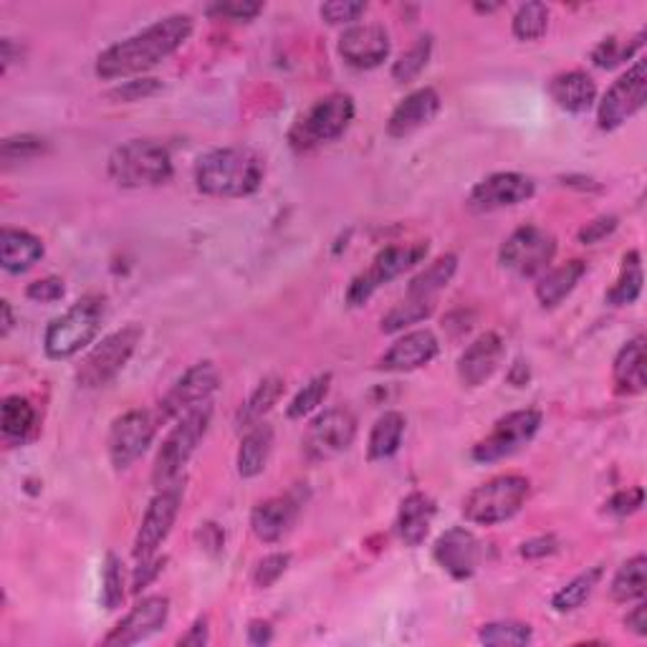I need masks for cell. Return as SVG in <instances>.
<instances>
[{
	"label": "cell",
	"instance_id": "6da1fadb",
	"mask_svg": "<svg viewBox=\"0 0 647 647\" xmlns=\"http://www.w3.org/2000/svg\"><path fill=\"white\" fill-rule=\"evenodd\" d=\"M190 36H193V19L190 15H165V19L154 21L144 31L134 33V36L101 51L97 58V76L105 82H115L150 72V68L183 48V43Z\"/></svg>",
	"mask_w": 647,
	"mask_h": 647
},
{
	"label": "cell",
	"instance_id": "7a4b0ae2",
	"mask_svg": "<svg viewBox=\"0 0 647 647\" xmlns=\"http://www.w3.org/2000/svg\"><path fill=\"white\" fill-rule=\"evenodd\" d=\"M266 160L251 147H220L195 165V185L211 197H246L263 185Z\"/></svg>",
	"mask_w": 647,
	"mask_h": 647
},
{
	"label": "cell",
	"instance_id": "3957f363",
	"mask_svg": "<svg viewBox=\"0 0 647 647\" xmlns=\"http://www.w3.org/2000/svg\"><path fill=\"white\" fill-rule=\"evenodd\" d=\"M105 314V296H97V293H89V296L68 306L62 316H56L46 326V334H43V352H46V357L62 362L79 355L82 349H86L97 339Z\"/></svg>",
	"mask_w": 647,
	"mask_h": 647
},
{
	"label": "cell",
	"instance_id": "277c9868",
	"mask_svg": "<svg viewBox=\"0 0 647 647\" xmlns=\"http://www.w3.org/2000/svg\"><path fill=\"white\" fill-rule=\"evenodd\" d=\"M107 170L119 187L140 190L170 183L175 165L165 144L154 140H129L109 154Z\"/></svg>",
	"mask_w": 647,
	"mask_h": 647
},
{
	"label": "cell",
	"instance_id": "5b68a950",
	"mask_svg": "<svg viewBox=\"0 0 647 647\" xmlns=\"http://www.w3.org/2000/svg\"><path fill=\"white\" fill-rule=\"evenodd\" d=\"M213 420V405L203 402L197 405L195 410L185 412L183 418H177L175 428L170 430L165 443H162L158 459L152 465V483L158 488L170 486V483L180 481L183 476L187 461L193 459L197 445L203 443L205 435H208Z\"/></svg>",
	"mask_w": 647,
	"mask_h": 647
},
{
	"label": "cell",
	"instance_id": "8992f818",
	"mask_svg": "<svg viewBox=\"0 0 647 647\" xmlns=\"http://www.w3.org/2000/svg\"><path fill=\"white\" fill-rule=\"evenodd\" d=\"M531 483L529 478L516 476H496L486 483H481L465 496L463 502V516L465 521L478 524V526H496L508 519H514L521 511L524 504L529 502Z\"/></svg>",
	"mask_w": 647,
	"mask_h": 647
},
{
	"label": "cell",
	"instance_id": "52a82bcc",
	"mask_svg": "<svg viewBox=\"0 0 647 647\" xmlns=\"http://www.w3.org/2000/svg\"><path fill=\"white\" fill-rule=\"evenodd\" d=\"M142 336V326L137 324H127L115 334L105 336V339L82 359L79 369H76V385H79L82 390H99V387H107L111 379H117V375L127 367V362L132 359Z\"/></svg>",
	"mask_w": 647,
	"mask_h": 647
},
{
	"label": "cell",
	"instance_id": "ba28073f",
	"mask_svg": "<svg viewBox=\"0 0 647 647\" xmlns=\"http://www.w3.org/2000/svg\"><path fill=\"white\" fill-rule=\"evenodd\" d=\"M554 256L557 238L549 230L539 226H524L516 228L504 240L502 251H498V263L508 273L519 276V279H537V276L549 271Z\"/></svg>",
	"mask_w": 647,
	"mask_h": 647
},
{
	"label": "cell",
	"instance_id": "9c48e42d",
	"mask_svg": "<svg viewBox=\"0 0 647 647\" xmlns=\"http://www.w3.org/2000/svg\"><path fill=\"white\" fill-rule=\"evenodd\" d=\"M355 119V101L349 94H330L299 119L291 132V144L296 150L339 140Z\"/></svg>",
	"mask_w": 647,
	"mask_h": 647
},
{
	"label": "cell",
	"instance_id": "30bf717a",
	"mask_svg": "<svg viewBox=\"0 0 647 647\" xmlns=\"http://www.w3.org/2000/svg\"><path fill=\"white\" fill-rule=\"evenodd\" d=\"M428 256V244H412V246H387L375 256L373 266L365 273L352 279L347 289V304L349 306H365L369 299L375 296L377 289L387 287V283L400 279L405 271L418 266L422 258Z\"/></svg>",
	"mask_w": 647,
	"mask_h": 647
},
{
	"label": "cell",
	"instance_id": "8fae6325",
	"mask_svg": "<svg viewBox=\"0 0 647 647\" xmlns=\"http://www.w3.org/2000/svg\"><path fill=\"white\" fill-rule=\"evenodd\" d=\"M183 494H185V486L180 481H175L170 483V486H162L160 494L152 498L150 506H147L140 529H137L134 549H132L137 562H142V559H152L154 554H158L162 543H165L172 526H175L177 521L180 506H183Z\"/></svg>",
	"mask_w": 647,
	"mask_h": 647
},
{
	"label": "cell",
	"instance_id": "7c38bea8",
	"mask_svg": "<svg viewBox=\"0 0 647 647\" xmlns=\"http://www.w3.org/2000/svg\"><path fill=\"white\" fill-rule=\"evenodd\" d=\"M647 101V64L645 58L627 68L619 79L610 86L597 107V125L605 132H615L627 119H633Z\"/></svg>",
	"mask_w": 647,
	"mask_h": 647
},
{
	"label": "cell",
	"instance_id": "4fadbf2b",
	"mask_svg": "<svg viewBox=\"0 0 647 647\" xmlns=\"http://www.w3.org/2000/svg\"><path fill=\"white\" fill-rule=\"evenodd\" d=\"M541 428V412L539 410H516L508 412L494 425V430L473 447V461L476 463H496L508 459L524 445H529L533 435Z\"/></svg>",
	"mask_w": 647,
	"mask_h": 647
},
{
	"label": "cell",
	"instance_id": "5bb4252c",
	"mask_svg": "<svg viewBox=\"0 0 647 647\" xmlns=\"http://www.w3.org/2000/svg\"><path fill=\"white\" fill-rule=\"evenodd\" d=\"M218 385H220L218 367L208 359L197 362V365L190 367L187 373L170 387V392L162 397L160 408L154 416H158L160 422L183 418L185 412L195 410L197 405L211 402V397L215 390H218Z\"/></svg>",
	"mask_w": 647,
	"mask_h": 647
},
{
	"label": "cell",
	"instance_id": "9a60e30c",
	"mask_svg": "<svg viewBox=\"0 0 647 647\" xmlns=\"http://www.w3.org/2000/svg\"><path fill=\"white\" fill-rule=\"evenodd\" d=\"M160 420L147 410H129L115 420L109 430V461L117 471H127L150 451L154 435H158Z\"/></svg>",
	"mask_w": 647,
	"mask_h": 647
},
{
	"label": "cell",
	"instance_id": "2e32d148",
	"mask_svg": "<svg viewBox=\"0 0 647 647\" xmlns=\"http://www.w3.org/2000/svg\"><path fill=\"white\" fill-rule=\"evenodd\" d=\"M357 438V418L347 408H330L316 416L306 433V455L314 461L334 459L349 451Z\"/></svg>",
	"mask_w": 647,
	"mask_h": 647
},
{
	"label": "cell",
	"instance_id": "e0dca14e",
	"mask_svg": "<svg viewBox=\"0 0 647 647\" xmlns=\"http://www.w3.org/2000/svg\"><path fill=\"white\" fill-rule=\"evenodd\" d=\"M533 193L537 185L521 172H494L471 190L468 208L473 213H496L531 201Z\"/></svg>",
	"mask_w": 647,
	"mask_h": 647
},
{
	"label": "cell",
	"instance_id": "ac0fdd59",
	"mask_svg": "<svg viewBox=\"0 0 647 647\" xmlns=\"http://www.w3.org/2000/svg\"><path fill=\"white\" fill-rule=\"evenodd\" d=\"M170 617V600L162 597V594H154V597H144L142 602L127 612V617H122L117 623V627L105 637V645H117V647H127V645H137L152 637L154 633H160L162 627L168 625Z\"/></svg>",
	"mask_w": 647,
	"mask_h": 647
},
{
	"label": "cell",
	"instance_id": "d6986e66",
	"mask_svg": "<svg viewBox=\"0 0 647 647\" xmlns=\"http://www.w3.org/2000/svg\"><path fill=\"white\" fill-rule=\"evenodd\" d=\"M390 33L379 23L352 25L339 39V56L344 58V64L359 68V72L382 66L387 56H390Z\"/></svg>",
	"mask_w": 647,
	"mask_h": 647
},
{
	"label": "cell",
	"instance_id": "ffe728a7",
	"mask_svg": "<svg viewBox=\"0 0 647 647\" xmlns=\"http://www.w3.org/2000/svg\"><path fill=\"white\" fill-rule=\"evenodd\" d=\"M433 557L438 567L453 580H471L481 564V541L473 537V531L463 529V526H453L445 533H440Z\"/></svg>",
	"mask_w": 647,
	"mask_h": 647
},
{
	"label": "cell",
	"instance_id": "44dd1931",
	"mask_svg": "<svg viewBox=\"0 0 647 647\" xmlns=\"http://www.w3.org/2000/svg\"><path fill=\"white\" fill-rule=\"evenodd\" d=\"M506 355L504 339L496 332H486L473 339L459 359V377L465 387L486 385Z\"/></svg>",
	"mask_w": 647,
	"mask_h": 647
},
{
	"label": "cell",
	"instance_id": "7402d4cb",
	"mask_svg": "<svg viewBox=\"0 0 647 647\" xmlns=\"http://www.w3.org/2000/svg\"><path fill=\"white\" fill-rule=\"evenodd\" d=\"M438 352H440V344L433 332L430 330L408 332L385 352L382 359H379V369H385V373H412V369L430 365V362L438 357Z\"/></svg>",
	"mask_w": 647,
	"mask_h": 647
},
{
	"label": "cell",
	"instance_id": "603a6c76",
	"mask_svg": "<svg viewBox=\"0 0 647 647\" xmlns=\"http://www.w3.org/2000/svg\"><path fill=\"white\" fill-rule=\"evenodd\" d=\"M440 111V94L435 89H418L405 97L400 105L392 109L390 119H387V134L392 140H405V137L416 134L418 129L433 122Z\"/></svg>",
	"mask_w": 647,
	"mask_h": 647
},
{
	"label": "cell",
	"instance_id": "cb8c5ba5",
	"mask_svg": "<svg viewBox=\"0 0 647 647\" xmlns=\"http://www.w3.org/2000/svg\"><path fill=\"white\" fill-rule=\"evenodd\" d=\"M435 514H438V506L428 494H420V490H416V494L402 498L400 511H397L395 529H397V537L402 539L405 547L416 549L428 539Z\"/></svg>",
	"mask_w": 647,
	"mask_h": 647
},
{
	"label": "cell",
	"instance_id": "d4e9b609",
	"mask_svg": "<svg viewBox=\"0 0 647 647\" xmlns=\"http://www.w3.org/2000/svg\"><path fill=\"white\" fill-rule=\"evenodd\" d=\"M549 97L569 115H584L597 101V84L584 72H564L549 82Z\"/></svg>",
	"mask_w": 647,
	"mask_h": 647
},
{
	"label": "cell",
	"instance_id": "484cf974",
	"mask_svg": "<svg viewBox=\"0 0 647 647\" xmlns=\"http://www.w3.org/2000/svg\"><path fill=\"white\" fill-rule=\"evenodd\" d=\"M43 240L21 228H3L0 233V266L8 273L31 271L43 258Z\"/></svg>",
	"mask_w": 647,
	"mask_h": 647
},
{
	"label": "cell",
	"instance_id": "4316f807",
	"mask_svg": "<svg viewBox=\"0 0 647 647\" xmlns=\"http://www.w3.org/2000/svg\"><path fill=\"white\" fill-rule=\"evenodd\" d=\"M299 504L291 496L269 498V502L258 504L251 514V529L258 541L276 543L283 539V533L291 529L293 519H296Z\"/></svg>",
	"mask_w": 647,
	"mask_h": 647
},
{
	"label": "cell",
	"instance_id": "83f0119b",
	"mask_svg": "<svg viewBox=\"0 0 647 647\" xmlns=\"http://www.w3.org/2000/svg\"><path fill=\"white\" fill-rule=\"evenodd\" d=\"M271 451H273V428L263 420L256 422L254 428L246 430L244 440H240L238 459H236L238 476L240 478L261 476L266 465H269Z\"/></svg>",
	"mask_w": 647,
	"mask_h": 647
},
{
	"label": "cell",
	"instance_id": "f1b7e54d",
	"mask_svg": "<svg viewBox=\"0 0 647 647\" xmlns=\"http://www.w3.org/2000/svg\"><path fill=\"white\" fill-rule=\"evenodd\" d=\"M586 273V263L584 261H567L557 269H549L547 273H541V279L537 283V299L543 309H554L562 304V301L576 289V283L582 281V276Z\"/></svg>",
	"mask_w": 647,
	"mask_h": 647
},
{
	"label": "cell",
	"instance_id": "f546056e",
	"mask_svg": "<svg viewBox=\"0 0 647 647\" xmlns=\"http://www.w3.org/2000/svg\"><path fill=\"white\" fill-rule=\"evenodd\" d=\"M615 385L619 392L627 395H643L647 387L645 379V339L635 336L629 339L615 357Z\"/></svg>",
	"mask_w": 647,
	"mask_h": 647
},
{
	"label": "cell",
	"instance_id": "4dcf8cb0",
	"mask_svg": "<svg viewBox=\"0 0 647 647\" xmlns=\"http://www.w3.org/2000/svg\"><path fill=\"white\" fill-rule=\"evenodd\" d=\"M0 430L11 445H21L36 433V408L21 395H11L0 408Z\"/></svg>",
	"mask_w": 647,
	"mask_h": 647
},
{
	"label": "cell",
	"instance_id": "1f68e13d",
	"mask_svg": "<svg viewBox=\"0 0 647 647\" xmlns=\"http://www.w3.org/2000/svg\"><path fill=\"white\" fill-rule=\"evenodd\" d=\"M405 428H408V420H405L402 412L390 410L385 416H379L373 433H369L367 443V459L369 461H387L400 451Z\"/></svg>",
	"mask_w": 647,
	"mask_h": 647
},
{
	"label": "cell",
	"instance_id": "d6a6232c",
	"mask_svg": "<svg viewBox=\"0 0 647 647\" xmlns=\"http://www.w3.org/2000/svg\"><path fill=\"white\" fill-rule=\"evenodd\" d=\"M459 271V256L445 254L438 256L428 269H422L416 279L410 281L408 287V299H420V301H435V293L443 291L451 279Z\"/></svg>",
	"mask_w": 647,
	"mask_h": 647
},
{
	"label": "cell",
	"instance_id": "836d02e7",
	"mask_svg": "<svg viewBox=\"0 0 647 647\" xmlns=\"http://www.w3.org/2000/svg\"><path fill=\"white\" fill-rule=\"evenodd\" d=\"M647 592V559L645 554H637L617 569L615 580H612L610 594L612 600L619 602V605H627V602L643 600Z\"/></svg>",
	"mask_w": 647,
	"mask_h": 647
},
{
	"label": "cell",
	"instance_id": "e575fe53",
	"mask_svg": "<svg viewBox=\"0 0 647 647\" xmlns=\"http://www.w3.org/2000/svg\"><path fill=\"white\" fill-rule=\"evenodd\" d=\"M602 574H605V569H602L600 564L586 569V572H582V574H576L572 582H567L562 590H559L554 597H551V607H554V612H559V615H567V612L580 610L584 602L592 597L594 590L600 586Z\"/></svg>",
	"mask_w": 647,
	"mask_h": 647
},
{
	"label": "cell",
	"instance_id": "d590c367",
	"mask_svg": "<svg viewBox=\"0 0 647 647\" xmlns=\"http://www.w3.org/2000/svg\"><path fill=\"white\" fill-rule=\"evenodd\" d=\"M643 258L637 251H629L623 258V271H619L615 287L607 291V304L610 306H633L643 293Z\"/></svg>",
	"mask_w": 647,
	"mask_h": 647
},
{
	"label": "cell",
	"instance_id": "8d00e7d4",
	"mask_svg": "<svg viewBox=\"0 0 647 647\" xmlns=\"http://www.w3.org/2000/svg\"><path fill=\"white\" fill-rule=\"evenodd\" d=\"M283 395V379L281 377H266L261 385L256 387L251 397L244 402V408L238 410V428H254L256 422H261L266 412L273 410V405L281 400Z\"/></svg>",
	"mask_w": 647,
	"mask_h": 647
},
{
	"label": "cell",
	"instance_id": "74e56055",
	"mask_svg": "<svg viewBox=\"0 0 647 647\" xmlns=\"http://www.w3.org/2000/svg\"><path fill=\"white\" fill-rule=\"evenodd\" d=\"M430 56H433V36H422L412 46L405 51V54L397 58L392 66V79L400 84L416 82L418 76L425 72L430 64Z\"/></svg>",
	"mask_w": 647,
	"mask_h": 647
},
{
	"label": "cell",
	"instance_id": "f35d334b",
	"mask_svg": "<svg viewBox=\"0 0 647 647\" xmlns=\"http://www.w3.org/2000/svg\"><path fill=\"white\" fill-rule=\"evenodd\" d=\"M330 387H332V375L324 373V375H316L314 379H309V382L301 387L293 397L287 416L291 420H304L306 416H312L314 410L322 408V402L326 400V395H330Z\"/></svg>",
	"mask_w": 647,
	"mask_h": 647
},
{
	"label": "cell",
	"instance_id": "ab89813d",
	"mask_svg": "<svg viewBox=\"0 0 647 647\" xmlns=\"http://www.w3.org/2000/svg\"><path fill=\"white\" fill-rule=\"evenodd\" d=\"M478 640L483 645L494 647H521L533 640V629L526 623H514V619H502V623H488L478 629Z\"/></svg>",
	"mask_w": 647,
	"mask_h": 647
},
{
	"label": "cell",
	"instance_id": "60d3db41",
	"mask_svg": "<svg viewBox=\"0 0 647 647\" xmlns=\"http://www.w3.org/2000/svg\"><path fill=\"white\" fill-rule=\"evenodd\" d=\"M435 304L433 301H420V299H405L400 306H395L390 314L382 319V332L395 334L408 330L412 324L425 322V319L433 314Z\"/></svg>",
	"mask_w": 647,
	"mask_h": 647
},
{
	"label": "cell",
	"instance_id": "b9f144b4",
	"mask_svg": "<svg viewBox=\"0 0 647 647\" xmlns=\"http://www.w3.org/2000/svg\"><path fill=\"white\" fill-rule=\"evenodd\" d=\"M549 31V8L526 3L514 15V36L519 41H539Z\"/></svg>",
	"mask_w": 647,
	"mask_h": 647
},
{
	"label": "cell",
	"instance_id": "7bdbcfd3",
	"mask_svg": "<svg viewBox=\"0 0 647 647\" xmlns=\"http://www.w3.org/2000/svg\"><path fill=\"white\" fill-rule=\"evenodd\" d=\"M125 602V569L117 554H107L105 574H101V605L109 612L122 607Z\"/></svg>",
	"mask_w": 647,
	"mask_h": 647
},
{
	"label": "cell",
	"instance_id": "ee69618b",
	"mask_svg": "<svg viewBox=\"0 0 647 647\" xmlns=\"http://www.w3.org/2000/svg\"><path fill=\"white\" fill-rule=\"evenodd\" d=\"M643 39H645V33H637V36L633 41H629V43L617 41V39L602 41L600 46L592 51L594 66H600V68H615L617 64L627 62V58H633L635 51L643 46Z\"/></svg>",
	"mask_w": 647,
	"mask_h": 647
},
{
	"label": "cell",
	"instance_id": "f6af8a7d",
	"mask_svg": "<svg viewBox=\"0 0 647 647\" xmlns=\"http://www.w3.org/2000/svg\"><path fill=\"white\" fill-rule=\"evenodd\" d=\"M291 554H287V551H276V554L263 557L254 569V584L261 586V590H269V586H273L283 574H287Z\"/></svg>",
	"mask_w": 647,
	"mask_h": 647
},
{
	"label": "cell",
	"instance_id": "bcb514c9",
	"mask_svg": "<svg viewBox=\"0 0 647 647\" xmlns=\"http://www.w3.org/2000/svg\"><path fill=\"white\" fill-rule=\"evenodd\" d=\"M3 160L6 162H23L31 158H39V154L46 152V142L41 137L33 134H19V137H6L3 140Z\"/></svg>",
	"mask_w": 647,
	"mask_h": 647
},
{
	"label": "cell",
	"instance_id": "7dc6e473",
	"mask_svg": "<svg viewBox=\"0 0 647 647\" xmlns=\"http://www.w3.org/2000/svg\"><path fill=\"white\" fill-rule=\"evenodd\" d=\"M367 11V3H357V0H332L319 8V15L330 25H349L359 21V15Z\"/></svg>",
	"mask_w": 647,
	"mask_h": 647
},
{
	"label": "cell",
	"instance_id": "c3c4849f",
	"mask_svg": "<svg viewBox=\"0 0 647 647\" xmlns=\"http://www.w3.org/2000/svg\"><path fill=\"white\" fill-rule=\"evenodd\" d=\"M263 11L261 3H248V0H230V3H213L208 13L215 19L228 21H254L258 13Z\"/></svg>",
	"mask_w": 647,
	"mask_h": 647
},
{
	"label": "cell",
	"instance_id": "681fc988",
	"mask_svg": "<svg viewBox=\"0 0 647 647\" xmlns=\"http://www.w3.org/2000/svg\"><path fill=\"white\" fill-rule=\"evenodd\" d=\"M162 89V82L158 79H134V82H125L122 86L109 91L111 99L117 101H142L147 97H154Z\"/></svg>",
	"mask_w": 647,
	"mask_h": 647
},
{
	"label": "cell",
	"instance_id": "f907efd6",
	"mask_svg": "<svg viewBox=\"0 0 647 647\" xmlns=\"http://www.w3.org/2000/svg\"><path fill=\"white\" fill-rule=\"evenodd\" d=\"M617 226H619L617 215H600V218L586 223V226L576 233V238H580V244L584 246H594L600 244V240H605L607 236H612V233L617 230Z\"/></svg>",
	"mask_w": 647,
	"mask_h": 647
},
{
	"label": "cell",
	"instance_id": "816d5d0a",
	"mask_svg": "<svg viewBox=\"0 0 647 647\" xmlns=\"http://www.w3.org/2000/svg\"><path fill=\"white\" fill-rule=\"evenodd\" d=\"M645 502L643 488H627V490H617L615 496L610 498L605 504V511L612 516H629L635 511H640V506Z\"/></svg>",
	"mask_w": 647,
	"mask_h": 647
},
{
	"label": "cell",
	"instance_id": "f5cc1de1",
	"mask_svg": "<svg viewBox=\"0 0 647 647\" xmlns=\"http://www.w3.org/2000/svg\"><path fill=\"white\" fill-rule=\"evenodd\" d=\"M64 281L56 279V276H48V279H39L33 281L29 289H25V296L31 301H36V304H54L64 296Z\"/></svg>",
	"mask_w": 647,
	"mask_h": 647
},
{
	"label": "cell",
	"instance_id": "db71d44e",
	"mask_svg": "<svg viewBox=\"0 0 647 647\" xmlns=\"http://www.w3.org/2000/svg\"><path fill=\"white\" fill-rule=\"evenodd\" d=\"M559 549V541L551 537H537V539H529L521 543V557L524 559H541V557H549L554 554V551Z\"/></svg>",
	"mask_w": 647,
	"mask_h": 647
},
{
	"label": "cell",
	"instance_id": "11a10c76",
	"mask_svg": "<svg viewBox=\"0 0 647 647\" xmlns=\"http://www.w3.org/2000/svg\"><path fill=\"white\" fill-rule=\"evenodd\" d=\"M208 640H211V635H208V619L205 617H197L195 623H193V627L187 629V633L180 637L177 640V645H185V647H203V645H208Z\"/></svg>",
	"mask_w": 647,
	"mask_h": 647
},
{
	"label": "cell",
	"instance_id": "9f6ffc18",
	"mask_svg": "<svg viewBox=\"0 0 647 647\" xmlns=\"http://www.w3.org/2000/svg\"><path fill=\"white\" fill-rule=\"evenodd\" d=\"M625 627L637 637H647V605L645 600H637V605L627 612Z\"/></svg>",
	"mask_w": 647,
	"mask_h": 647
},
{
	"label": "cell",
	"instance_id": "6f0895ef",
	"mask_svg": "<svg viewBox=\"0 0 647 647\" xmlns=\"http://www.w3.org/2000/svg\"><path fill=\"white\" fill-rule=\"evenodd\" d=\"M160 567H162L160 559H154V557L152 559H142L140 567H137V572H134V592H142L144 586L160 574Z\"/></svg>",
	"mask_w": 647,
	"mask_h": 647
},
{
	"label": "cell",
	"instance_id": "680465c9",
	"mask_svg": "<svg viewBox=\"0 0 647 647\" xmlns=\"http://www.w3.org/2000/svg\"><path fill=\"white\" fill-rule=\"evenodd\" d=\"M201 541H203L205 551H211V554H218V551L223 549V541H226V533H223L215 524H203Z\"/></svg>",
	"mask_w": 647,
	"mask_h": 647
},
{
	"label": "cell",
	"instance_id": "91938a15",
	"mask_svg": "<svg viewBox=\"0 0 647 647\" xmlns=\"http://www.w3.org/2000/svg\"><path fill=\"white\" fill-rule=\"evenodd\" d=\"M273 640V629L269 623H263V619H256L248 627V643L251 645H269Z\"/></svg>",
	"mask_w": 647,
	"mask_h": 647
},
{
	"label": "cell",
	"instance_id": "94428289",
	"mask_svg": "<svg viewBox=\"0 0 647 647\" xmlns=\"http://www.w3.org/2000/svg\"><path fill=\"white\" fill-rule=\"evenodd\" d=\"M0 309H3V336H8V334H11V330H13L11 304H8V301H3V304H0Z\"/></svg>",
	"mask_w": 647,
	"mask_h": 647
}]
</instances>
